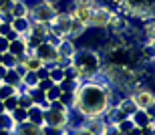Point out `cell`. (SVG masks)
I'll return each instance as SVG.
<instances>
[{
    "label": "cell",
    "mask_w": 155,
    "mask_h": 135,
    "mask_svg": "<svg viewBox=\"0 0 155 135\" xmlns=\"http://www.w3.org/2000/svg\"><path fill=\"white\" fill-rule=\"evenodd\" d=\"M113 105V87L107 81H91L79 83L75 89V103L71 111L83 119L89 117H103Z\"/></svg>",
    "instance_id": "obj_1"
},
{
    "label": "cell",
    "mask_w": 155,
    "mask_h": 135,
    "mask_svg": "<svg viewBox=\"0 0 155 135\" xmlns=\"http://www.w3.org/2000/svg\"><path fill=\"white\" fill-rule=\"evenodd\" d=\"M105 59L99 51H91V48H77L75 57H73V69H75L79 83L97 79L103 71Z\"/></svg>",
    "instance_id": "obj_2"
},
{
    "label": "cell",
    "mask_w": 155,
    "mask_h": 135,
    "mask_svg": "<svg viewBox=\"0 0 155 135\" xmlns=\"http://www.w3.org/2000/svg\"><path fill=\"white\" fill-rule=\"evenodd\" d=\"M129 97L133 99V103L137 105V109L141 111H147V113H153V107H155V95L151 89H147V85H137L135 89L129 91Z\"/></svg>",
    "instance_id": "obj_3"
},
{
    "label": "cell",
    "mask_w": 155,
    "mask_h": 135,
    "mask_svg": "<svg viewBox=\"0 0 155 135\" xmlns=\"http://www.w3.org/2000/svg\"><path fill=\"white\" fill-rule=\"evenodd\" d=\"M57 16V12L51 4H46L42 0H36L35 4L28 8V18L32 22H45V24H51Z\"/></svg>",
    "instance_id": "obj_4"
},
{
    "label": "cell",
    "mask_w": 155,
    "mask_h": 135,
    "mask_svg": "<svg viewBox=\"0 0 155 135\" xmlns=\"http://www.w3.org/2000/svg\"><path fill=\"white\" fill-rule=\"evenodd\" d=\"M42 119H45V125H51V127H67L69 129L71 125V111H57V109H42Z\"/></svg>",
    "instance_id": "obj_5"
},
{
    "label": "cell",
    "mask_w": 155,
    "mask_h": 135,
    "mask_svg": "<svg viewBox=\"0 0 155 135\" xmlns=\"http://www.w3.org/2000/svg\"><path fill=\"white\" fill-rule=\"evenodd\" d=\"M32 53L38 57L40 61H42V65L46 67V69H52L54 67V63H57V59H58V53H57V47L54 44H51V42H40L38 47L32 51Z\"/></svg>",
    "instance_id": "obj_6"
},
{
    "label": "cell",
    "mask_w": 155,
    "mask_h": 135,
    "mask_svg": "<svg viewBox=\"0 0 155 135\" xmlns=\"http://www.w3.org/2000/svg\"><path fill=\"white\" fill-rule=\"evenodd\" d=\"M115 16V10H111L109 6H97L91 14V20H89V26H95V28H107V24L111 22V18Z\"/></svg>",
    "instance_id": "obj_7"
},
{
    "label": "cell",
    "mask_w": 155,
    "mask_h": 135,
    "mask_svg": "<svg viewBox=\"0 0 155 135\" xmlns=\"http://www.w3.org/2000/svg\"><path fill=\"white\" fill-rule=\"evenodd\" d=\"M107 121H105V117H89V119H83V127H85L87 131L91 135H105V131H107Z\"/></svg>",
    "instance_id": "obj_8"
},
{
    "label": "cell",
    "mask_w": 155,
    "mask_h": 135,
    "mask_svg": "<svg viewBox=\"0 0 155 135\" xmlns=\"http://www.w3.org/2000/svg\"><path fill=\"white\" fill-rule=\"evenodd\" d=\"M57 53L58 57H63V59H73L77 53V44L73 38H69V36H64V38H61V42L57 44Z\"/></svg>",
    "instance_id": "obj_9"
},
{
    "label": "cell",
    "mask_w": 155,
    "mask_h": 135,
    "mask_svg": "<svg viewBox=\"0 0 155 135\" xmlns=\"http://www.w3.org/2000/svg\"><path fill=\"white\" fill-rule=\"evenodd\" d=\"M10 26L14 32H18V36H26L30 32V26H32V20L28 16H16L10 20Z\"/></svg>",
    "instance_id": "obj_10"
},
{
    "label": "cell",
    "mask_w": 155,
    "mask_h": 135,
    "mask_svg": "<svg viewBox=\"0 0 155 135\" xmlns=\"http://www.w3.org/2000/svg\"><path fill=\"white\" fill-rule=\"evenodd\" d=\"M131 121L135 127H147V125L155 123V117H153V113H147V111H141V109H137V111L131 115Z\"/></svg>",
    "instance_id": "obj_11"
},
{
    "label": "cell",
    "mask_w": 155,
    "mask_h": 135,
    "mask_svg": "<svg viewBox=\"0 0 155 135\" xmlns=\"http://www.w3.org/2000/svg\"><path fill=\"white\" fill-rule=\"evenodd\" d=\"M95 8H91V6H81V4H75V8H73V12H71V16L77 18L79 22H83L85 26H89V20H91V14Z\"/></svg>",
    "instance_id": "obj_12"
},
{
    "label": "cell",
    "mask_w": 155,
    "mask_h": 135,
    "mask_svg": "<svg viewBox=\"0 0 155 135\" xmlns=\"http://www.w3.org/2000/svg\"><path fill=\"white\" fill-rule=\"evenodd\" d=\"M14 135H40V125H35L30 121L14 125Z\"/></svg>",
    "instance_id": "obj_13"
},
{
    "label": "cell",
    "mask_w": 155,
    "mask_h": 135,
    "mask_svg": "<svg viewBox=\"0 0 155 135\" xmlns=\"http://www.w3.org/2000/svg\"><path fill=\"white\" fill-rule=\"evenodd\" d=\"M8 10H10L12 18H16V16H28V6H26L24 0H10Z\"/></svg>",
    "instance_id": "obj_14"
},
{
    "label": "cell",
    "mask_w": 155,
    "mask_h": 135,
    "mask_svg": "<svg viewBox=\"0 0 155 135\" xmlns=\"http://www.w3.org/2000/svg\"><path fill=\"white\" fill-rule=\"evenodd\" d=\"M8 53L14 54V57H20V54L28 53V48H26V42H24L22 36H18V38H14V41L8 42Z\"/></svg>",
    "instance_id": "obj_15"
},
{
    "label": "cell",
    "mask_w": 155,
    "mask_h": 135,
    "mask_svg": "<svg viewBox=\"0 0 155 135\" xmlns=\"http://www.w3.org/2000/svg\"><path fill=\"white\" fill-rule=\"evenodd\" d=\"M26 121H30V123L35 125H45V119H42V109H40L38 105H32L26 109Z\"/></svg>",
    "instance_id": "obj_16"
},
{
    "label": "cell",
    "mask_w": 155,
    "mask_h": 135,
    "mask_svg": "<svg viewBox=\"0 0 155 135\" xmlns=\"http://www.w3.org/2000/svg\"><path fill=\"white\" fill-rule=\"evenodd\" d=\"M48 32H51V24H45V22H32V26H30V32H28V35L38 36L40 41H46Z\"/></svg>",
    "instance_id": "obj_17"
},
{
    "label": "cell",
    "mask_w": 155,
    "mask_h": 135,
    "mask_svg": "<svg viewBox=\"0 0 155 135\" xmlns=\"http://www.w3.org/2000/svg\"><path fill=\"white\" fill-rule=\"evenodd\" d=\"M87 28H89V26H85L83 22H79L77 18L71 16V24H69V38H73V41H75L77 36H83V35L87 32Z\"/></svg>",
    "instance_id": "obj_18"
},
{
    "label": "cell",
    "mask_w": 155,
    "mask_h": 135,
    "mask_svg": "<svg viewBox=\"0 0 155 135\" xmlns=\"http://www.w3.org/2000/svg\"><path fill=\"white\" fill-rule=\"evenodd\" d=\"M2 83L20 89V85H22V75H20L16 69H6V75H4V81H2Z\"/></svg>",
    "instance_id": "obj_19"
},
{
    "label": "cell",
    "mask_w": 155,
    "mask_h": 135,
    "mask_svg": "<svg viewBox=\"0 0 155 135\" xmlns=\"http://www.w3.org/2000/svg\"><path fill=\"white\" fill-rule=\"evenodd\" d=\"M117 107H119L121 111L125 113L127 117H131L133 113L137 111V105L133 103V99H131V97H129V95H127V97H123V99H121L119 103H117Z\"/></svg>",
    "instance_id": "obj_20"
},
{
    "label": "cell",
    "mask_w": 155,
    "mask_h": 135,
    "mask_svg": "<svg viewBox=\"0 0 155 135\" xmlns=\"http://www.w3.org/2000/svg\"><path fill=\"white\" fill-rule=\"evenodd\" d=\"M22 67L26 71H32V73H35L36 69L42 67V61H40L35 53H30V51H28V53H26V59H24V63H22Z\"/></svg>",
    "instance_id": "obj_21"
},
{
    "label": "cell",
    "mask_w": 155,
    "mask_h": 135,
    "mask_svg": "<svg viewBox=\"0 0 155 135\" xmlns=\"http://www.w3.org/2000/svg\"><path fill=\"white\" fill-rule=\"evenodd\" d=\"M36 85H38L36 73H32V71H26V73L22 75V85H20V87H22V89H35Z\"/></svg>",
    "instance_id": "obj_22"
},
{
    "label": "cell",
    "mask_w": 155,
    "mask_h": 135,
    "mask_svg": "<svg viewBox=\"0 0 155 135\" xmlns=\"http://www.w3.org/2000/svg\"><path fill=\"white\" fill-rule=\"evenodd\" d=\"M58 101H61V103L71 111V109H73V103H75V91H61Z\"/></svg>",
    "instance_id": "obj_23"
},
{
    "label": "cell",
    "mask_w": 155,
    "mask_h": 135,
    "mask_svg": "<svg viewBox=\"0 0 155 135\" xmlns=\"http://www.w3.org/2000/svg\"><path fill=\"white\" fill-rule=\"evenodd\" d=\"M35 103H32V99H30V95L26 89L20 87V93H18V107H22V109H28V107H32Z\"/></svg>",
    "instance_id": "obj_24"
},
{
    "label": "cell",
    "mask_w": 155,
    "mask_h": 135,
    "mask_svg": "<svg viewBox=\"0 0 155 135\" xmlns=\"http://www.w3.org/2000/svg\"><path fill=\"white\" fill-rule=\"evenodd\" d=\"M67 133H69L67 127H51V125L40 127V135H67Z\"/></svg>",
    "instance_id": "obj_25"
},
{
    "label": "cell",
    "mask_w": 155,
    "mask_h": 135,
    "mask_svg": "<svg viewBox=\"0 0 155 135\" xmlns=\"http://www.w3.org/2000/svg\"><path fill=\"white\" fill-rule=\"evenodd\" d=\"M18 93H20L18 87H12V85H6V83L0 85V101H4L6 97H12V95H18Z\"/></svg>",
    "instance_id": "obj_26"
},
{
    "label": "cell",
    "mask_w": 155,
    "mask_h": 135,
    "mask_svg": "<svg viewBox=\"0 0 155 135\" xmlns=\"http://www.w3.org/2000/svg\"><path fill=\"white\" fill-rule=\"evenodd\" d=\"M115 127H117V129H119V133H121V135H127V133H131V131L135 129V125H133L131 117L123 119V121H121V123H117Z\"/></svg>",
    "instance_id": "obj_27"
},
{
    "label": "cell",
    "mask_w": 155,
    "mask_h": 135,
    "mask_svg": "<svg viewBox=\"0 0 155 135\" xmlns=\"http://www.w3.org/2000/svg\"><path fill=\"white\" fill-rule=\"evenodd\" d=\"M10 117H12V121H14V125L24 123V121H26V109H22V107H16L14 111H10Z\"/></svg>",
    "instance_id": "obj_28"
},
{
    "label": "cell",
    "mask_w": 155,
    "mask_h": 135,
    "mask_svg": "<svg viewBox=\"0 0 155 135\" xmlns=\"http://www.w3.org/2000/svg\"><path fill=\"white\" fill-rule=\"evenodd\" d=\"M0 129H10V131H14V121H12L10 113H0Z\"/></svg>",
    "instance_id": "obj_29"
},
{
    "label": "cell",
    "mask_w": 155,
    "mask_h": 135,
    "mask_svg": "<svg viewBox=\"0 0 155 135\" xmlns=\"http://www.w3.org/2000/svg\"><path fill=\"white\" fill-rule=\"evenodd\" d=\"M2 105H4V111H6V113L14 111V109L18 107V95H12V97H6V99L2 101Z\"/></svg>",
    "instance_id": "obj_30"
},
{
    "label": "cell",
    "mask_w": 155,
    "mask_h": 135,
    "mask_svg": "<svg viewBox=\"0 0 155 135\" xmlns=\"http://www.w3.org/2000/svg\"><path fill=\"white\" fill-rule=\"evenodd\" d=\"M2 67H6V69H14V67H18L16 57L10 54V53H4L2 54Z\"/></svg>",
    "instance_id": "obj_31"
},
{
    "label": "cell",
    "mask_w": 155,
    "mask_h": 135,
    "mask_svg": "<svg viewBox=\"0 0 155 135\" xmlns=\"http://www.w3.org/2000/svg\"><path fill=\"white\" fill-rule=\"evenodd\" d=\"M45 97H46L48 103H51V101H57L58 97H61V87H58V85H52L48 91H45Z\"/></svg>",
    "instance_id": "obj_32"
},
{
    "label": "cell",
    "mask_w": 155,
    "mask_h": 135,
    "mask_svg": "<svg viewBox=\"0 0 155 135\" xmlns=\"http://www.w3.org/2000/svg\"><path fill=\"white\" fill-rule=\"evenodd\" d=\"M35 73H36V79H38V81H45V79H48V69H46L45 65L40 67V69H36Z\"/></svg>",
    "instance_id": "obj_33"
},
{
    "label": "cell",
    "mask_w": 155,
    "mask_h": 135,
    "mask_svg": "<svg viewBox=\"0 0 155 135\" xmlns=\"http://www.w3.org/2000/svg\"><path fill=\"white\" fill-rule=\"evenodd\" d=\"M52 85H54V83H52L51 79H45V81H38V85H36V87H38L40 91H48Z\"/></svg>",
    "instance_id": "obj_34"
},
{
    "label": "cell",
    "mask_w": 155,
    "mask_h": 135,
    "mask_svg": "<svg viewBox=\"0 0 155 135\" xmlns=\"http://www.w3.org/2000/svg\"><path fill=\"white\" fill-rule=\"evenodd\" d=\"M4 53H8V41L0 35V54H4Z\"/></svg>",
    "instance_id": "obj_35"
},
{
    "label": "cell",
    "mask_w": 155,
    "mask_h": 135,
    "mask_svg": "<svg viewBox=\"0 0 155 135\" xmlns=\"http://www.w3.org/2000/svg\"><path fill=\"white\" fill-rule=\"evenodd\" d=\"M105 135H121L119 129H117L115 125H107V131H105Z\"/></svg>",
    "instance_id": "obj_36"
},
{
    "label": "cell",
    "mask_w": 155,
    "mask_h": 135,
    "mask_svg": "<svg viewBox=\"0 0 155 135\" xmlns=\"http://www.w3.org/2000/svg\"><path fill=\"white\" fill-rule=\"evenodd\" d=\"M4 38L10 42V41H14V38H18V32H14V30H8V32L4 35Z\"/></svg>",
    "instance_id": "obj_37"
},
{
    "label": "cell",
    "mask_w": 155,
    "mask_h": 135,
    "mask_svg": "<svg viewBox=\"0 0 155 135\" xmlns=\"http://www.w3.org/2000/svg\"><path fill=\"white\" fill-rule=\"evenodd\" d=\"M8 6H10V0H0V12L8 10Z\"/></svg>",
    "instance_id": "obj_38"
},
{
    "label": "cell",
    "mask_w": 155,
    "mask_h": 135,
    "mask_svg": "<svg viewBox=\"0 0 155 135\" xmlns=\"http://www.w3.org/2000/svg\"><path fill=\"white\" fill-rule=\"evenodd\" d=\"M4 75H6V67H2V65H0V83L4 81Z\"/></svg>",
    "instance_id": "obj_39"
},
{
    "label": "cell",
    "mask_w": 155,
    "mask_h": 135,
    "mask_svg": "<svg viewBox=\"0 0 155 135\" xmlns=\"http://www.w3.org/2000/svg\"><path fill=\"white\" fill-rule=\"evenodd\" d=\"M0 135H14V131H10V129H0Z\"/></svg>",
    "instance_id": "obj_40"
},
{
    "label": "cell",
    "mask_w": 155,
    "mask_h": 135,
    "mask_svg": "<svg viewBox=\"0 0 155 135\" xmlns=\"http://www.w3.org/2000/svg\"><path fill=\"white\" fill-rule=\"evenodd\" d=\"M42 2H46V4H51V6H54L58 2V0H42Z\"/></svg>",
    "instance_id": "obj_41"
},
{
    "label": "cell",
    "mask_w": 155,
    "mask_h": 135,
    "mask_svg": "<svg viewBox=\"0 0 155 135\" xmlns=\"http://www.w3.org/2000/svg\"><path fill=\"white\" fill-rule=\"evenodd\" d=\"M0 113H6L4 111V105H2V101H0Z\"/></svg>",
    "instance_id": "obj_42"
},
{
    "label": "cell",
    "mask_w": 155,
    "mask_h": 135,
    "mask_svg": "<svg viewBox=\"0 0 155 135\" xmlns=\"http://www.w3.org/2000/svg\"><path fill=\"white\" fill-rule=\"evenodd\" d=\"M0 65H2V54H0Z\"/></svg>",
    "instance_id": "obj_43"
},
{
    "label": "cell",
    "mask_w": 155,
    "mask_h": 135,
    "mask_svg": "<svg viewBox=\"0 0 155 135\" xmlns=\"http://www.w3.org/2000/svg\"><path fill=\"white\" fill-rule=\"evenodd\" d=\"M0 85H2V83H0Z\"/></svg>",
    "instance_id": "obj_44"
}]
</instances>
